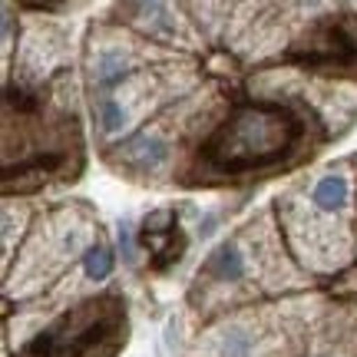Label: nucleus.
<instances>
[{
  "mask_svg": "<svg viewBox=\"0 0 357 357\" xmlns=\"http://www.w3.org/2000/svg\"><path fill=\"white\" fill-rule=\"evenodd\" d=\"M307 123L284 102L248 100L238 102L199 146V159L208 172L245 176L278 166L301 146Z\"/></svg>",
  "mask_w": 357,
  "mask_h": 357,
  "instance_id": "f257e3e1",
  "label": "nucleus"
},
{
  "mask_svg": "<svg viewBox=\"0 0 357 357\" xmlns=\"http://www.w3.org/2000/svg\"><path fill=\"white\" fill-rule=\"evenodd\" d=\"M126 341V305L106 294L40 331L20 357H113Z\"/></svg>",
  "mask_w": 357,
  "mask_h": 357,
  "instance_id": "f03ea898",
  "label": "nucleus"
},
{
  "mask_svg": "<svg viewBox=\"0 0 357 357\" xmlns=\"http://www.w3.org/2000/svg\"><path fill=\"white\" fill-rule=\"evenodd\" d=\"M284 60L321 73H357V24L347 13L321 17L284 53Z\"/></svg>",
  "mask_w": 357,
  "mask_h": 357,
  "instance_id": "7ed1b4c3",
  "label": "nucleus"
},
{
  "mask_svg": "<svg viewBox=\"0 0 357 357\" xmlns=\"http://www.w3.org/2000/svg\"><path fill=\"white\" fill-rule=\"evenodd\" d=\"M142 245L149 248L155 271H166V268L176 265L178 258H182V252H185V235L178 229L166 231V235H142Z\"/></svg>",
  "mask_w": 357,
  "mask_h": 357,
  "instance_id": "20e7f679",
  "label": "nucleus"
},
{
  "mask_svg": "<svg viewBox=\"0 0 357 357\" xmlns=\"http://www.w3.org/2000/svg\"><path fill=\"white\" fill-rule=\"evenodd\" d=\"M202 271L215 281H238L245 275V261H242V255H238L235 245H218L215 252L208 255Z\"/></svg>",
  "mask_w": 357,
  "mask_h": 357,
  "instance_id": "39448f33",
  "label": "nucleus"
},
{
  "mask_svg": "<svg viewBox=\"0 0 357 357\" xmlns=\"http://www.w3.org/2000/svg\"><path fill=\"white\" fill-rule=\"evenodd\" d=\"M126 77H129V66L119 50H106L96 60V86H100V96H109V89H116Z\"/></svg>",
  "mask_w": 357,
  "mask_h": 357,
  "instance_id": "423d86ee",
  "label": "nucleus"
},
{
  "mask_svg": "<svg viewBox=\"0 0 357 357\" xmlns=\"http://www.w3.org/2000/svg\"><path fill=\"white\" fill-rule=\"evenodd\" d=\"M347 195H351V185L344 176H324L311 192V202L324 212H334V208H344Z\"/></svg>",
  "mask_w": 357,
  "mask_h": 357,
  "instance_id": "0eeeda50",
  "label": "nucleus"
},
{
  "mask_svg": "<svg viewBox=\"0 0 357 357\" xmlns=\"http://www.w3.org/2000/svg\"><path fill=\"white\" fill-rule=\"evenodd\" d=\"M113 265H116V255L109 245H93L83 255V268H86L89 281H106L113 275Z\"/></svg>",
  "mask_w": 357,
  "mask_h": 357,
  "instance_id": "6e6552de",
  "label": "nucleus"
},
{
  "mask_svg": "<svg viewBox=\"0 0 357 357\" xmlns=\"http://www.w3.org/2000/svg\"><path fill=\"white\" fill-rule=\"evenodd\" d=\"M132 153L139 159L142 169H159L169 159V146L162 139H149V136H139L132 142Z\"/></svg>",
  "mask_w": 357,
  "mask_h": 357,
  "instance_id": "1a4fd4ad",
  "label": "nucleus"
},
{
  "mask_svg": "<svg viewBox=\"0 0 357 357\" xmlns=\"http://www.w3.org/2000/svg\"><path fill=\"white\" fill-rule=\"evenodd\" d=\"M96 116H100V126L106 129V132H116V129L126 126V109H123V102H116L113 96H100Z\"/></svg>",
  "mask_w": 357,
  "mask_h": 357,
  "instance_id": "9d476101",
  "label": "nucleus"
},
{
  "mask_svg": "<svg viewBox=\"0 0 357 357\" xmlns=\"http://www.w3.org/2000/svg\"><path fill=\"white\" fill-rule=\"evenodd\" d=\"M172 229H178L176 212H172V208H155V212H149V215L142 218L139 235H166V231H172Z\"/></svg>",
  "mask_w": 357,
  "mask_h": 357,
  "instance_id": "9b49d317",
  "label": "nucleus"
},
{
  "mask_svg": "<svg viewBox=\"0 0 357 357\" xmlns=\"http://www.w3.org/2000/svg\"><path fill=\"white\" fill-rule=\"evenodd\" d=\"M252 351V341H248V334L242 331H229L222 337V357H248Z\"/></svg>",
  "mask_w": 357,
  "mask_h": 357,
  "instance_id": "f8f14e48",
  "label": "nucleus"
},
{
  "mask_svg": "<svg viewBox=\"0 0 357 357\" xmlns=\"http://www.w3.org/2000/svg\"><path fill=\"white\" fill-rule=\"evenodd\" d=\"M119 248H123V255L132 261V252H136V248H132V231H129V225L119 229Z\"/></svg>",
  "mask_w": 357,
  "mask_h": 357,
  "instance_id": "ddd939ff",
  "label": "nucleus"
}]
</instances>
